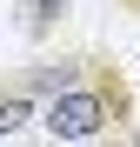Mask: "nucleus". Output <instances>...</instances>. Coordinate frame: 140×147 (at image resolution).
Wrapping results in <instances>:
<instances>
[{"mask_svg": "<svg viewBox=\"0 0 140 147\" xmlns=\"http://www.w3.org/2000/svg\"><path fill=\"white\" fill-rule=\"evenodd\" d=\"M133 120H140L133 80H127V67L107 47L87 54L74 87H60L54 100H40V134L47 140H140Z\"/></svg>", "mask_w": 140, "mask_h": 147, "instance_id": "obj_1", "label": "nucleus"}, {"mask_svg": "<svg viewBox=\"0 0 140 147\" xmlns=\"http://www.w3.org/2000/svg\"><path fill=\"white\" fill-rule=\"evenodd\" d=\"M40 127V94L27 87V74H0V140H13V134H27Z\"/></svg>", "mask_w": 140, "mask_h": 147, "instance_id": "obj_2", "label": "nucleus"}, {"mask_svg": "<svg viewBox=\"0 0 140 147\" xmlns=\"http://www.w3.org/2000/svg\"><path fill=\"white\" fill-rule=\"evenodd\" d=\"M87 54H93V47H80V54H40V60H27L20 74H27V87L40 94V100H54L60 87H74V80H80V67H87Z\"/></svg>", "mask_w": 140, "mask_h": 147, "instance_id": "obj_3", "label": "nucleus"}, {"mask_svg": "<svg viewBox=\"0 0 140 147\" xmlns=\"http://www.w3.org/2000/svg\"><path fill=\"white\" fill-rule=\"evenodd\" d=\"M74 13V0H20V34L27 40H54V27Z\"/></svg>", "mask_w": 140, "mask_h": 147, "instance_id": "obj_4", "label": "nucleus"}, {"mask_svg": "<svg viewBox=\"0 0 140 147\" xmlns=\"http://www.w3.org/2000/svg\"><path fill=\"white\" fill-rule=\"evenodd\" d=\"M113 7H120V13H127V20H140V0H113Z\"/></svg>", "mask_w": 140, "mask_h": 147, "instance_id": "obj_5", "label": "nucleus"}]
</instances>
